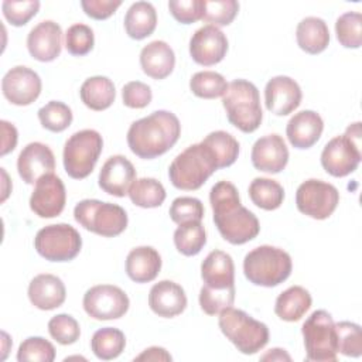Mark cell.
<instances>
[{
	"label": "cell",
	"instance_id": "obj_1",
	"mask_svg": "<svg viewBox=\"0 0 362 362\" xmlns=\"http://www.w3.org/2000/svg\"><path fill=\"white\" fill-rule=\"evenodd\" d=\"M209 202L214 212V222L226 242L243 245L259 235V219L240 204L238 188L232 182H216L211 188Z\"/></svg>",
	"mask_w": 362,
	"mask_h": 362
},
{
	"label": "cell",
	"instance_id": "obj_2",
	"mask_svg": "<svg viewBox=\"0 0 362 362\" xmlns=\"http://www.w3.org/2000/svg\"><path fill=\"white\" fill-rule=\"evenodd\" d=\"M180 134L181 124L178 117L168 110H156L130 124L127 144L137 157L153 160L174 147Z\"/></svg>",
	"mask_w": 362,
	"mask_h": 362
},
{
	"label": "cell",
	"instance_id": "obj_3",
	"mask_svg": "<svg viewBox=\"0 0 362 362\" xmlns=\"http://www.w3.org/2000/svg\"><path fill=\"white\" fill-rule=\"evenodd\" d=\"M291 269L290 255L270 245L252 249L243 259L245 277L255 286L276 287L290 277Z\"/></svg>",
	"mask_w": 362,
	"mask_h": 362
},
{
	"label": "cell",
	"instance_id": "obj_4",
	"mask_svg": "<svg viewBox=\"0 0 362 362\" xmlns=\"http://www.w3.org/2000/svg\"><path fill=\"white\" fill-rule=\"evenodd\" d=\"M218 170L216 161L209 148L201 141L188 146L170 164L168 177L171 184L184 191L201 188Z\"/></svg>",
	"mask_w": 362,
	"mask_h": 362
},
{
	"label": "cell",
	"instance_id": "obj_5",
	"mask_svg": "<svg viewBox=\"0 0 362 362\" xmlns=\"http://www.w3.org/2000/svg\"><path fill=\"white\" fill-rule=\"evenodd\" d=\"M228 120L243 133L255 132L263 120L259 89L246 79H235L228 83L222 96Z\"/></svg>",
	"mask_w": 362,
	"mask_h": 362
},
{
	"label": "cell",
	"instance_id": "obj_6",
	"mask_svg": "<svg viewBox=\"0 0 362 362\" xmlns=\"http://www.w3.org/2000/svg\"><path fill=\"white\" fill-rule=\"evenodd\" d=\"M222 334L239 352L253 355L269 342V328L264 322L255 320L247 313L228 307L219 313L218 318Z\"/></svg>",
	"mask_w": 362,
	"mask_h": 362
},
{
	"label": "cell",
	"instance_id": "obj_7",
	"mask_svg": "<svg viewBox=\"0 0 362 362\" xmlns=\"http://www.w3.org/2000/svg\"><path fill=\"white\" fill-rule=\"evenodd\" d=\"M361 122L346 127L345 134L335 136L322 148L321 165L332 177H345L354 173L362 158Z\"/></svg>",
	"mask_w": 362,
	"mask_h": 362
},
{
	"label": "cell",
	"instance_id": "obj_8",
	"mask_svg": "<svg viewBox=\"0 0 362 362\" xmlns=\"http://www.w3.org/2000/svg\"><path fill=\"white\" fill-rule=\"evenodd\" d=\"M75 221L86 230L105 238L120 235L127 228L126 211L112 202L99 199H82L74 208Z\"/></svg>",
	"mask_w": 362,
	"mask_h": 362
},
{
	"label": "cell",
	"instance_id": "obj_9",
	"mask_svg": "<svg viewBox=\"0 0 362 362\" xmlns=\"http://www.w3.org/2000/svg\"><path fill=\"white\" fill-rule=\"evenodd\" d=\"M103 148L102 136L93 129L74 133L64 146L62 160L66 174L74 180L86 178L95 168Z\"/></svg>",
	"mask_w": 362,
	"mask_h": 362
},
{
	"label": "cell",
	"instance_id": "obj_10",
	"mask_svg": "<svg viewBox=\"0 0 362 362\" xmlns=\"http://www.w3.org/2000/svg\"><path fill=\"white\" fill-rule=\"evenodd\" d=\"M301 334L305 346V359L314 362L337 361V331L332 315L325 310H315L304 321Z\"/></svg>",
	"mask_w": 362,
	"mask_h": 362
},
{
	"label": "cell",
	"instance_id": "obj_11",
	"mask_svg": "<svg viewBox=\"0 0 362 362\" xmlns=\"http://www.w3.org/2000/svg\"><path fill=\"white\" fill-rule=\"evenodd\" d=\"M37 253L49 262H69L82 247L79 232L68 223H55L41 228L34 238Z\"/></svg>",
	"mask_w": 362,
	"mask_h": 362
},
{
	"label": "cell",
	"instance_id": "obj_12",
	"mask_svg": "<svg viewBox=\"0 0 362 362\" xmlns=\"http://www.w3.org/2000/svg\"><path fill=\"white\" fill-rule=\"evenodd\" d=\"M339 202L338 189L325 181L310 178L301 182L296 192L297 209L313 218V219H327L337 209Z\"/></svg>",
	"mask_w": 362,
	"mask_h": 362
},
{
	"label": "cell",
	"instance_id": "obj_13",
	"mask_svg": "<svg viewBox=\"0 0 362 362\" xmlns=\"http://www.w3.org/2000/svg\"><path fill=\"white\" fill-rule=\"evenodd\" d=\"M82 305L90 318L106 321L123 317L129 310L130 300L117 286L98 284L86 290Z\"/></svg>",
	"mask_w": 362,
	"mask_h": 362
},
{
	"label": "cell",
	"instance_id": "obj_14",
	"mask_svg": "<svg viewBox=\"0 0 362 362\" xmlns=\"http://www.w3.org/2000/svg\"><path fill=\"white\" fill-rule=\"evenodd\" d=\"M40 75L27 66H14L6 72L1 79L4 98L16 106H28L37 100L41 93Z\"/></svg>",
	"mask_w": 362,
	"mask_h": 362
},
{
	"label": "cell",
	"instance_id": "obj_15",
	"mask_svg": "<svg viewBox=\"0 0 362 362\" xmlns=\"http://www.w3.org/2000/svg\"><path fill=\"white\" fill-rule=\"evenodd\" d=\"M66 202V191L62 180L52 174L41 177L30 197V208L40 218L58 216Z\"/></svg>",
	"mask_w": 362,
	"mask_h": 362
},
{
	"label": "cell",
	"instance_id": "obj_16",
	"mask_svg": "<svg viewBox=\"0 0 362 362\" xmlns=\"http://www.w3.org/2000/svg\"><path fill=\"white\" fill-rule=\"evenodd\" d=\"M228 52V38L215 25L206 24L198 28L189 40L191 58L204 66L221 62Z\"/></svg>",
	"mask_w": 362,
	"mask_h": 362
},
{
	"label": "cell",
	"instance_id": "obj_17",
	"mask_svg": "<svg viewBox=\"0 0 362 362\" xmlns=\"http://www.w3.org/2000/svg\"><path fill=\"white\" fill-rule=\"evenodd\" d=\"M301 88L290 76L277 75L269 79L264 88L266 109L277 116H286L294 112L301 103Z\"/></svg>",
	"mask_w": 362,
	"mask_h": 362
},
{
	"label": "cell",
	"instance_id": "obj_18",
	"mask_svg": "<svg viewBox=\"0 0 362 362\" xmlns=\"http://www.w3.org/2000/svg\"><path fill=\"white\" fill-rule=\"evenodd\" d=\"M55 157L52 150L40 141L28 143L18 154L17 171L25 184H35L41 177L52 174Z\"/></svg>",
	"mask_w": 362,
	"mask_h": 362
},
{
	"label": "cell",
	"instance_id": "obj_19",
	"mask_svg": "<svg viewBox=\"0 0 362 362\" xmlns=\"http://www.w3.org/2000/svg\"><path fill=\"white\" fill-rule=\"evenodd\" d=\"M252 164L256 170L277 174L288 163V148L281 136L273 133L257 139L250 153Z\"/></svg>",
	"mask_w": 362,
	"mask_h": 362
},
{
	"label": "cell",
	"instance_id": "obj_20",
	"mask_svg": "<svg viewBox=\"0 0 362 362\" xmlns=\"http://www.w3.org/2000/svg\"><path fill=\"white\" fill-rule=\"evenodd\" d=\"M30 55L40 62H49L59 57L62 48V30L52 20L38 23L27 35Z\"/></svg>",
	"mask_w": 362,
	"mask_h": 362
},
{
	"label": "cell",
	"instance_id": "obj_21",
	"mask_svg": "<svg viewBox=\"0 0 362 362\" xmlns=\"http://www.w3.org/2000/svg\"><path fill=\"white\" fill-rule=\"evenodd\" d=\"M136 180V170L130 160L124 156L109 157L99 173V187L109 195L124 197L129 192L130 185Z\"/></svg>",
	"mask_w": 362,
	"mask_h": 362
},
{
	"label": "cell",
	"instance_id": "obj_22",
	"mask_svg": "<svg viewBox=\"0 0 362 362\" xmlns=\"http://www.w3.org/2000/svg\"><path fill=\"white\" fill-rule=\"evenodd\" d=\"M148 305L158 317L173 318L187 308V296L175 281L161 280L150 288Z\"/></svg>",
	"mask_w": 362,
	"mask_h": 362
},
{
	"label": "cell",
	"instance_id": "obj_23",
	"mask_svg": "<svg viewBox=\"0 0 362 362\" xmlns=\"http://www.w3.org/2000/svg\"><path fill=\"white\" fill-rule=\"evenodd\" d=\"M322 130L324 122L317 112L301 110L288 120L286 134L293 147L305 150L320 140Z\"/></svg>",
	"mask_w": 362,
	"mask_h": 362
},
{
	"label": "cell",
	"instance_id": "obj_24",
	"mask_svg": "<svg viewBox=\"0 0 362 362\" xmlns=\"http://www.w3.org/2000/svg\"><path fill=\"white\" fill-rule=\"evenodd\" d=\"M66 288L64 281L54 274L42 273L35 276L28 284V298L38 310L49 311L64 304Z\"/></svg>",
	"mask_w": 362,
	"mask_h": 362
},
{
	"label": "cell",
	"instance_id": "obj_25",
	"mask_svg": "<svg viewBox=\"0 0 362 362\" xmlns=\"http://www.w3.org/2000/svg\"><path fill=\"white\" fill-rule=\"evenodd\" d=\"M175 65V54L173 48L161 40H156L144 45L140 51V66L143 72L153 79L167 78Z\"/></svg>",
	"mask_w": 362,
	"mask_h": 362
},
{
	"label": "cell",
	"instance_id": "obj_26",
	"mask_svg": "<svg viewBox=\"0 0 362 362\" xmlns=\"http://www.w3.org/2000/svg\"><path fill=\"white\" fill-rule=\"evenodd\" d=\"M201 277L205 286L228 288L235 286V264L223 250H212L201 263Z\"/></svg>",
	"mask_w": 362,
	"mask_h": 362
},
{
	"label": "cell",
	"instance_id": "obj_27",
	"mask_svg": "<svg viewBox=\"0 0 362 362\" xmlns=\"http://www.w3.org/2000/svg\"><path fill=\"white\" fill-rule=\"evenodd\" d=\"M161 270V256L151 246H137L126 257V273L136 283L153 281Z\"/></svg>",
	"mask_w": 362,
	"mask_h": 362
},
{
	"label": "cell",
	"instance_id": "obj_28",
	"mask_svg": "<svg viewBox=\"0 0 362 362\" xmlns=\"http://www.w3.org/2000/svg\"><path fill=\"white\" fill-rule=\"evenodd\" d=\"M296 40L298 47L307 54H320L329 44L328 25L320 17H305L298 23L296 28Z\"/></svg>",
	"mask_w": 362,
	"mask_h": 362
},
{
	"label": "cell",
	"instance_id": "obj_29",
	"mask_svg": "<svg viewBox=\"0 0 362 362\" xmlns=\"http://www.w3.org/2000/svg\"><path fill=\"white\" fill-rule=\"evenodd\" d=\"M313 303L311 294L301 286H291L279 294L274 304L276 315L288 322L301 320Z\"/></svg>",
	"mask_w": 362,
	"mask_h": 362
},
{
	"label": "cell",
	"instance_id": "obj_30",
	"mask_svg": "<svg viewBox=\"0 0 362 362\" xmlns=\"http://www.w3.org/2000/svg\"><path fill=\"white\" fill-rule=\"evenodd\" d=\"M79 96L83 105L92 110L100 112L112 106L116 98L115 83L102 75L90 76L81 85Z\"/></svg>",
	"mask_w": 362,
	"mask_h": 362
},
{
	"label": "cell",
	"instance_id": "obj_31",
	"mask_svg": "<svg viewBox=\"0 0 362 362\" xmlns=\"http://www.w3.org/2000/svg\"><path fill=\"white\" fill-rule=\"evenodd\" d=\"M157 27V13L151 3L136 1L124 16V30L133 40H143L153 34Z\"/></svg>",
	"mask_w": 362,
	"mask_h": 362
},
{
	"label": "cell",
	"instance_id": "obj_32",
	"mask_svg": "<svg viewBox=\"0 0 362 362\" xmlns=\"http://www.w3.org/2000/svg\"><path fill=\"white\" fill-rule=\"evenodd\" d=\"M249 198L256 206L274 211L284 201V189L276 180L257 177L249 185Z\"/></svg>",
	"mask_w": 362,
	"mask_h": 362
},
{
	"label": "cell",
	"instance_id": "obj_33",
	"mask_svg": "<svg viewBox=\"0 0 362 362\" xmlns=\"http://www.w3.org/2000/svg\"><path fill=\"white\" fill-rule=\"evenodd\" d=\"M126 346L124 334L113 327H105L98 329L90 339V349L96 358L102 361H110L117 358Z\"/></svg>",
	"mask_w": 362,
	"mask_h": 362
},
{
	"label": "cell",
	"instance_id": "obj_34",
	"mask_svg": "<svg viewBox=\"0 0 362 362\" xmlns=\"http://www.w3.org/2000/svg\"><path fill=\"white\" fill-rule=\"evenodd\" d=\"M202 143L212 153V156L216 161L218 170L232 165L239 156V143L228 132H223V130L211 132L202 140Z\"/></svg>",
	"mask_w": 362,
	"mask_h": 362
},
{
	"label": "cell",
	"instance_id": "obj_35",
	"mask_svg": "<svg viewBox=\"0 0 362 362\" xmlns=\"http://www.w3.org/2000/svg\"><path fill=\"white\" fill-rule=\"evenodd\" d=\"M130 201L140 208H157L165 201V189L160 181L150 177L134 180L127 192Z\"/></svg>",
	"mask_w": 362,
	"mask_h": 362
},
{
	"label": "cell",
	"instance_id": "obj_36",
	"mask_svg": "<svg viewBox=\"0 0 362 362\" xmlns=\"http://www.w3.org/2000/svg\"><path fill=\"white\" fill-rule=\"evenodd\" d=\"M206 243V232L201 222H187L178 225L174 232V245L184 256L198 255Z\"/></svg>",
	"mask_w": 362,
	"mask_h": 362
},
{
	"label": "cell",
	"instance_id": "obj_37",
	"mask_svg": "<svg viewBox=\"0 0 362 362\" xmlns=\"http://www.w3.org/2000/svg\"><path fill=\"white\" fill-rule=\"evenodd\" d=\"M189 89L198 98L215 99L223 96L228 89V82L215 71H199L189 79Z\"/></svg>",
	"mask_w": 362,
	"mask_h": 362
},
{
	"label": "cell",
	"instance_id": "obj_38",
	"mask_svg": "<svg viewBox=\"0 0 362 362\" xmlns=\"http://www.w3.org/2000/svg\"><path fill=\"white\" fill-rule=\"evenodd\" d=\"M335 34L345 48H359L362 44V14L346 11L335 21Z\"/></svg>",
	"mask_w": 362,
	"mask_h": 362
},
{
	"label": "cell",
	"instance_id": "obj_39",
	"mask_svg": "<svg viewBox=\"0 0 362 362\" xmlns=\"http://www.w3.org/2000/svg\"><path fill=\"white\" fill-rule=\"evenodd\" d=\"M38 120L44 129L59 133L68 129L72 123V110L64 102L51 100L40 107Z\"/></svg>",
	"mask_w": 362,
	"mask_h": 362
},
{
	"label": "cell",
	"instance_id": "obj_40",
	"mask_svg": "<svg viewBox=\"0 0 362 362\" xmlns=\"http://www.w3.org/2000/svg\"><path fill=\"white\" fill-rule=\"evenodd\" d=\"M337 349L345 356L359 358L362 355L361 327L355 322L341 321L335 324Z\"/></svg>",
	"mask_w": 362,
	"mask_h": 362
},
{
	"label": "cell",
	"instance_id": "obj_41",
	"mask_svg": "<svg viewBox=\"0 0 362 362\" xmlns=\"http://www.w3.org/2000/svg\"><path fill=\"white\" fill-rule=\"evenodd\" d=\"M235 301V286L228 288H212L202 286L199 290V305L208 315H216L228 307H232Z\"/></svg>",
	"mask_w": 362,
	"mask_h": 362
},
{
	"label": "cell",
	"instance_id": "obj_42",
	"mask_svg": "<svg viewBox=\"0 0 362 362\" xmlns=\"http://www.w3.org/2000/svg\"><path fill=\"white\" fill-rule=\"evenodd\" d=\"M55 359L54 345L42 337H28L24 339L17 351V361H38V362H52Z\"/></svg>",
	"mask_w": 362,
	"mask_h": 362
},
{
	"label": "cell",
	"instance_id": "obj_43",
	"mask_svg": "<svg viewBox=\"0 0 362 362\" xmlns=\"http://www.w3.org/2000/svg\"><path fill=\"white\" fill-rule=\"evenodd\" d=\"M93 44V30L86 24H72L65 33V48L71 55L83 57L92 51Z\"/></svg>",
	"mask_w": 362,
	"mask_h": 362
},
{
	"label": "cell",
	"instance_id": "obj_44",
	"mask_svg": "<svg viewBox=\"0 0 362 362\" xmlns=\"http://www.w3.org/2000/svg\"><path fill=\"white\" fill-rule=\"evenodd\" d=\"M170 218L177 225L187 222H201L204 218V205L194 197H178L170 206Z\"/></svg>",
	"mask_w": 362,
	"mask_h": 362
},
{
	"label": "cell",
	"instance_id": "obj_45",
	"mask_svg": "<svg viewBox=\"0 0 362 362\" xmlns=\"http://www.w3.org/2000/svg\"><path fill=\"white\" fill-rule=\"evenodd\" d=\"M48 332L61 345H71L81 337L79 324L69 314L54 315L48 321Z\"/></svg>",
	"mask_w": 362,
	"mask_h": 362
},
{
	"label": "cell",
	"instance_id": "obj_46",
	"mask_svg": "<svg viewBox=\"0 0 362 362\" xmlns=\"http://www.w3.org/2000/svg\"><path fill=\"white\" fill-rule=\"evenodd\" d=\"M239 11V3L235 0L205 1L202 20L215 27L229 25Z\"/></svg>",
	"mask_w": 362,
	"mask_h": 362
},
{
	"label": "cell",
	"instance_id": "obj_47",
	"mask_svg": "<svg viewBox=\"0 0 362 362\" xmlns=\"http://www.w3.org/2000/svg\"><path fill=\"white\" fill-rule=\"evenodd\" d=\"M40 6L41 4L38 0H4L1 3V10L3 16L11 25L21 27L25 25L38 13Z\"/></svg>",
	"mask_w": 362,
	"mask_h": 362
},
{
	"label": "cell",
	"instance_id": "obj_48",
	"mask_svg": "<svg viewBox=\"0 0 362 362\" xmlns=\"http://www.w3.org/2000/svg\"><path fill=\"white\" fill-rule=\"evenodd\" d=\"M205 0H170L168 10L181 24H192L202 20Z\"/></svg>",
	"mask_w": 362,
	"mask_h": 362
},
{
	"label": "cell",
	"instance_id": "obj_49",
	"mask_svg": "<svg viewBox=\"0 0 362 362\" xmlns=\"http://www.w3.org/2000/svg\"><path fill=\"white\" fill-rule=\"evenodd\" d=\"M122 99L124 106L130 109H143L148 106L153 99L151 88L140 81L127 82L122 89Z\"/></svg>",
	"mask_w": 362,
	"mask_h": 362
},
{
	"label": "cell",
	"instance_id": "obj_50",
	"mask_svg": "<svg viewBox=\"0 0 362 362\" xmlns=\"http://www.w3.org/2000/svg\"><path fill=\"white\" fill-rule=\"evenodd\" d=\"M122 6L120 0H82L81 7L85 14L95 20L109 18L119 7Z\"/></svg>",
	"mask_w": 362,
	"mask_h": 362
},
{
	"label": "cell",
	"instance_id": "obj_51",
	"mask_svg": "<svg viewBox=\"0 0 362 362\" xmlns=\"http://www.w3.org/2000/svg\"><path fill=\"white\" fill-rule=\"evenodd\" d=\"M0 126H1V134H3L0 154L6 156L16 148L17 140H18V133H17V129L14 127V124H11L7 120H1Z\"/></svg>",
	"mask_w": 362,
	"mask_h": 362
},
{
	"label": "cell",
	"instance_id": "obj_52",
	"mask_svg": "<svg viewBox=\"0 0 362 362\" xmlns=\"http://www.w3.org/2000/svg\"><path fill=\"white\" fill-rule=\"evenodd\" d=\"M171 359L173 356L161 346H150L134 358V361H171Z\"/></svg>",
	"mask_w": 362,
	"mask_h": 362
},
{
	"label": "cell",
	"instance_id": "obj_53",
	"mask_svg": "<svg viewBox=\"0 0 362 362\" xmlns=\"http://www.w3.org/2000/svg\"><path fill=\"white\" fill-rule=\"evenodd\" d=\"M262 361H291V356L281 348H273L267 354H264Z\"/></svg>",
	"mask_w": 362,
	"mask_h": 362
},
{
	"label": "cell",
	"instance_id": "obj_54",
	"mask_svg": "<svg viewBox=\"0 0 362 362\" xmlns=\"http://www.w3.org/2000/svg\"><path fill=\"white\" fill-rule=\"evenodd\" d=\"M1 170V175H3V195H1V202H4L8 197V194L11 192L10 188H7V184H8V175L6 173L4 168H0Z\"/></svg>",
	"mask_w": 362,
	"mask_h": 362
}]
</instances>
